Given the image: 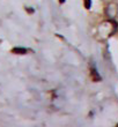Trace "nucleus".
<instances>
[{"label":"nucleus","mask_w":118,"mask_h":127,"mask_svg":"<svg viewBox=\"0 0 118 127\" xmlns=\"http://www.w3.org/2000/svg\"><path fill=\"white\" fill-rule=\"evenodd\" d=\"M27 10L29 13H34V9H31V8H27Z\"/></svg>","instance_id":"20e7f679"},{"label":"nucleus","mask_w":118,"mask_h":127,"mask_svg":"<svg viewBox=\"0 0 118 127\" xmlns=\"http://www.w3.org/2000/svg\"><path fill=\"white\" fill-rule=\"evenodd\" d=\"M28 49H26V47H14L13 50H12V52L15 54H26L28 52Z\"/></svg>","instance_id":"f257e3e1"},{"label":"nucleus","mask_w":118,"mask_h":127,"mask_svg":"<svg viewBox=\"0 0 118 127\" xmlns=\"http://www.w3.org/2000/svg\"><path fill=\"white\" fill-rule=\"evenodd\" d=\"M59 2H60V3H63V2H65V0H59Z\"/></svg>","instance_id":"39448f33"},{"label":"nucleus","mask_w":118,"mask_h":127,"mask_svg":"<svg viewBox=\"0 0 118 127\" xmlns=\"http://www.w3.org/2000/svg\"><path fill=\"white\" fill-rule=\"evenodd\" d=\"M91 74H93V79H94L95 81H101V76L98 75L97 69H96L95 67H93V68H91Z\"/></svg>","instance_id":"f03ea898"},{"label":"nucleus","mask_w":118,"mask_h":127,"mask_svg":"<svg viewBox=\"0 0 118 127\" xmlns=\"http://www.w3.org/2000/svg\"><path fill=\"white\" fill-rule=\"evenodd\" d=\"M83 2H84V7L87 9H89L91 7V0H83Z\"/></svg>","instance_id":"7ed1b4c3"}]
</instances>
